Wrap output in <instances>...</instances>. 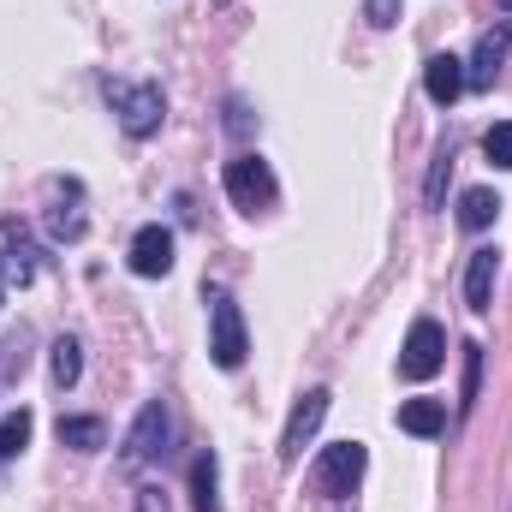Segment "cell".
Listing matches in <instances>:
<instances>
[{"label":"cell","mask_w":512,"mask_h":512,"mask_svg":"<svg viewBox=\"0 0 512 512\" xmlns=\"http://www.w3.org/2000/svg\"><path fill=\"white\" fill-rule=\"evenodd\" d=\"M507 48H512V24H495V30H483L477 54H471V66H465V84L489 90V84H495V72H501V60H507Z\"/></svg>","instance_id":"9c48e42d"},{"label":"cell","mask_w":512,"mask_h":512,"mask_svg":"<svg viewBox=\"0 0 512 512\" xmlns=\"http://www.w3.org/2000/svg\"><path fill=\"white\" fill-rule=\"evenodd\" d=\"M495 215H501V197H495V191H483V185H477V191H465V197H459V221H465L471 233L495 227Z\"/></svg>","instance_id":"9a60e30c"},{"label":"cell","mask_w":512,"mask_h":512,"mask_svg":"<svg viewBox=\"0 0 512 512\" xmlns=\"http://www.w3.org/2000/svg\"><path fill=\"white\" fill-rule=\"evenodd\" d=\"M24 441H30V411H6V417H0V465L18 459Z\"/></svg>","instance_id":"2e32d148"},{"label":"cell","mask_w":512,"mask_h":512,"mask_svg":"<svg viewBox=\"0 0 512 512\" xmlns=\"http://www.w3.org/2000/svg\"><path fill=\"white\" fill-rule=\"evenodd\" d=\"M102 441H108L102 417H60V447H72V453H96Z\"/></svg>","instance_id":"4fadbf2b"},{"label":"cell","mask_w":512,"mask_h":512,"mask_svg":"<svg viewBox=\"0 0 512 512\" xmlns=\"http://www.w3.org/2000/svg\"><path fill=\"white\" fill-rule=\"evenodd\" d=\"M447 173H453V149H441V155H435V167H429V191H423V197H429V209L441 203V185H447Z\"/></svg>","instance_id":"ffe728a7"},{"label":"cell","mask_w":512,"mask_h":512,"mask_svg":"<svg viewBox=\"0 0 512 512\" xmlns=\"http://www.w3.org/2000/svg\"><path fill=\"white\" fill-rule=\"evenodd\" d=\"M167 268H173V233H167V227H143V233L131 239V274L161 280Z\"/></svg>","instance_id":"ba28073f"},{"label":"cell","mask_w":512,"mask_h":512,"mask_svg":"<svg viewBox=\"0 0 512 512\" xmlns=\"http://www.w3.org/2000/svg\"><path fill=\"white\" fill-rule=\"evenodd\" d=\"M245 352H251V340H245L239 304H233V298H215V310H209V358H215L221 370H239Z\"/></svg>","instance_id":"5b68a950"},{"label":"cell","mask_w":512,"mask_h":512,"mask_svg":"<svg viewBox=\"0 0 512 512\" xmlns=\"http://www.w3.org/2000/svg\"><path fill=\"white\" fill-rule=\"evenodd\" d=\"M447 364V334H441V322H411V334H405V352H399V376L405 382H429L435 370Z\"/></svg>","instance_id":"7a4b0ae2"},{"label":"cell","mask_w":512,"mask_h":512,"mask_svg":"<svg viewBox=\"0 0 512 512\" xmlns=\"http://www.w3.org/2000/svg\"><path fill=\"white\" fill-rule=\"evenodd\" d=\"M364 465H370V453H364V441H340V447H328L322 459H316V471H310V483L322 489V495H352L358 489V477H364Z\"/></svg>","instance_id":"3957f363"},{"label":"cell","mask_w":512,"mask_h":512,"mask_svg":"<svg viewBox=\"0 0 512 512\" xmlns=\"http://www.w3.org/2000/svg\"><path fill=\"white\" fill-rule=\"evenodd\" d=\"M501 6H507V12H512V0H501Z\"/></svg>","instance_id":"cb8c5ba5"},{"label":"cell","mask_w":512,"mask_h":512,"mask_svg":"<svg viewBox=\"0 0 512 512\" xmlns=\"http://www.w3.org/2000/svg\"><path fill=\"white\" fill-rule=\"evenodd\" d=\"M6 376H24V352L18 346H0V382Z\"/></svg>","instance_id":"7402d4cb"},{"label":"cell","mask_w":512,"mask_h":512,"mask_svg":"<svg viewBox=\"0 0 512 512\" xmlns=\"http://www.w3.org/2000/svg\"><path fill=\"white\" fill-rule=\"evenodd\" d=\"M328 399H334L328 387H310V393L292 405V417H286V429H280V459H286V465H298V453H304V447H310V435L322 429Z\"/></svg>","instance_id":"52a82bcc"},{"label":"cell","mask_w":512,"mask_h":512,"mask_svg":"<svg viewBox=\"0 0 512 512\" xmlns=\"http://www.w3.org/2000/svg\"><path fill=\"white\" fill-rule=\"evenodd\" d=\"M167 435H173V417H167V405L161 399H149L143 411H137V423H131L126 435V465H149V459H161L167 453Z\"/></svg>","instance_id":"8992f818"},{"label":"cell","mask_w":512,"mask_h":512,"mask_svg":"<svg viewBox=\"0 0 512 512\" xmlns=\"http://www.w3.org/2000/svg\"><path fill=\"white\" fill-rule=\"evenodd\" d=\"M137 512H173V507H167V495H161L155 483H143V489H137Z\"/></svg>","instance_id":"44dd1931"},{"label":"cell","mask_w":512,"mask_h":512,"mask_svg":"<svg viewBox=\"0 0 512 512\" xmlns=\"http://www.w3.org/2000/svg\"><path fill=\"white\" fill-rule=\"evenodd\" d=\"M227 197H233L245 215L274 209V197H280V185H274V167H268L262 155H233V161H227Z\"/></svg>","instance_id":"6da1fadb"},{"label":"cell","mask_w":512,"mask_h":512,"mask_svg":"<svg viewBox=\"0 0 512 512\" xmlns=\"http://www.w3.org/2000/svg\"><path fill=\"white\" fill-rule=\"evenodd\" d=\"M84 376V352H78V340H54V382L72 387Z\"/></svg>","instance_id":"e0dca14e"},{"label":"cell","mask_w":512,"mask_h":512,"mask_svg":"<svg viewBox=\"0 0 512 512\" xmlns=\"http://www.w3.org/2000/svg\"><path fill=\"white\" fill-rule=\"evenodd\" d=\"M114 114H120L126 137H155L161 120H167V96L155 84H120L114 90Z\"/></svg>","instance_id":"277c9868"},{"label":"cell","mask_w":512,"mask_h":512,"mask_svg":"<svg viewBox=\"0 0 512 512\" xmlns=\"http://www.w3.org/2000/svg\"><path fill=\"white\" fill-rule=\"evenodd\" d=\"M477 387H483V346H465V387H459V417H471V405H477Z\"/></svg>","instance_id":"ac0fdd59"},{"label":"cell","mask_w":512,"mask_h":512,"mask_svg":"<svg viewBox=\"0 0 512 512\" xmlns=\"http://www.w3.org/2000/svg\"><path fill=\"white\" fill-rule=\"evenodd\" d=\"M483 155L495 161V167H512V120H495L489 137H483Z\"/></svg>","instance_id":"d6986e66"},{"label":"cell","mask_w":512,"mask_h":512,"mask_svg":"<svg viewBox=\"0 0 512 512\" xmlns=\"http://www.w3.org/2000/svg\"><path fill=\"white\" fill-rule=\"evenodd\" d=\"M0 304H6V292H0Z\"/></svg>","instance_id":"d4e9b609"},{"label":"cell","mask_w":512,"mask_h":512,"mask_svg":"<svg viewBox=\"0 0 512 512\" xmlns=\"http://www.w3.org/2000/svg\"><path fill=\"white\" fill-rule=\"evenodd\" d=\"M399 429L429 441V435L447 429V405H441V399H405V405H399Z\"/></svg>","instance_id":"7c38bea8"},{"label":"cell","mask_w":512,"mask_h":512,"mask_svg":"<svg viewBox=\"0 0 512 512\" xmlns=\"http://www.w3.org/2000/svg\"><path fill=\"white\" fill-rule=\"evenodd\" d=\"M191 512H221V501H215V453L191 459Z\"/></svg>","instance_id":"5bb4252c"},{"label":"cell","mask_w":512,"mask_h":512,"mask_svg":"<svg viewBox=\"0 0 512 512\" xmlns=\"http://www.w3.org/2000/svg\"><path fill=\"white\" fill-rule=\"evenodd\" d=\"M495 274H501V251H471V268H465V304L483 316L495 304Z\"/></svg>","instance_id":"8fae6325"},{"label":"cell","mask_w":512,"mask_h":512,"mask_svg":"<svg viewBox=\"0 0 512 512\" xmlns=\"http://www.w3.org/2000/svg\"><path fill=\"white\" fill-rule=\"evenodd\" d=\"M423 90H429V102L453 108V102L465 96V60H459V54H435V60L423 66Z\"/></svg>","instance_id":"30bf717a"},{"label":"cell","mask_w":512,"mask_h":512,"mask_svg":"<svg viewBox=\"0 0 512 512\" xmlns=\"http://www.w3.org/2000/svg\"><path fill=\"white\" fill-rule=\"evenodd\" d=\"M393 18H399V0H370V24H393Z\"/></svg>","instance_id":"603a6c76"}]
</instances>
